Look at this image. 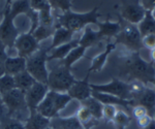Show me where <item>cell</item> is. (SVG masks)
Wrapping results in <instances>:
<instances>
[{
  "label": "cell",
  "instance_id": "obj_27",
  "mask_svg": "<svg viewBox=\"0 0 155 129\" xmlns=\"http://www.w3.org/2000/svg\"><path fill=\"white\" fill-rule=\"evenodd\" d=\"M137 28H139L142 37L150 33H155V19L152 16L151 11H146L143 20L137 24Z\"/></svg>",
  "mask_w": 155,
  "mask_h": 129
},
{
  "label": "cell",
  "instance_id": "obj_2",
  "mask_svg": "<svg viewBox=\"0 0 155 129\" xmlns=\"http://www.w3.org/2000/svg\"><path fill=\"white\" fill-rule=\"evenodd\" d=\"M98 9L99 5L95 6L88 12H84V14H78V12H74L71 11H67L62 15L57 16V23L55 24V27H64V28L76 33L82 29H85V27H87L90 24L97 25L98 18L101 17V14L98 12Z\"/></svg>",
  "mask_w": 155,
  "mask_h": 129
},
{
  "label": "cell",
  "instance_id": "obj_36",
  "mask_svg": "<svg viewBox=\"0 0 155 129\" xmlns=\"http://www.w3.org/2000/svg\"><path fill=\"white\" fill-rule=\"evenodd\" d=\"M117 108L116 105H104V110H102V118L107 121V123L113 122L115 116L117 114Z\"/></svg>",
  "mask_w": 155,
  "mask_h": 129
},
{
  "label": "cell",
  "instance_id": "obj_29",
  "mask_svg": "<svg viewBox=\"0 0 155 129\" xmlns=\"http://www.w3.org/2000/svg\"><path fill=\"white\" fill-rule=\"evenodd\" d=\"M86 48L82 46H78L77 48H74V50H71V53L67 55L63 60H61L62 64L64 66L68 68H72V65L76 63L77 61H79L80 59H82L85 56V53H86Z\"/></svg>",
  "mask_w": 155,
  "mask_h": 129
},
{
  "label": "cell",
  "instance_id": "obj_10",
  "mask_svg": "<svg viewBox=\"0 0 155 129\" xmlns=\"http://www.w3.org/2000/svg\"><path fill=\"white\" fill-rule=\"evenodd\" d=\"M145 14H146V11L142 6L140 0H129V1L124 2L118 15L124 21L134 25H137L143 20Z\"/></svg>",
  "mask_w": 155,
  "mask_h": 129
},
{
  "label": "cell",
  "instance_id": "obj_17",
  "mask_svg": "<svg viewBox=\"0 0 155 129\" xmlns=\"http://www.w3.org/2000/svg\"><path fill=\"white\" fill-rule=\"evenodd\" d=\"M79 43H80V38H74L72 40L69 41V43L61 44V46L51 50V51L49 52V55H48V61L63 60V59L71 53V50L77 48L78 46H80Z\"/></svg>",
  "mask_w": 155,
  "mask_h": 129
},
{
  "label": "cell",
  "instance_id": "obj_20",
  "mask_svg": "<svg viewBox=\"0 0 155 129\" xmlns=\"http://www.w3.org/2000/svg\"><path fill=\"white\" fill-rule=\"evenodd\" d=\"M74 32L68 30V29L64 28L61 26H57L55 27V32L53 34V40H52L51 46L48 48V51L50 52L51 50H53L57 47L64 44L66 43H69L71 40H72V37H74Z\"/></svg>",
  "mask_w": 155,
  "mask_h": 129
},
{
  "label": "cell",
  "instance_id": "obj_14",
  "mask_svg": "<svg viewBox=\"0 0 155 129\" xmlns=\"http://www.w3.org/2000/svg\"><path fill=\"white\" fill-rule=\"evenodd\" d=\"M132 100L134 105H142L147 110V113L150 117L153 118L155 113V90L154 89L145 87L139 94L134 96Z\"/></svg>",
  "mask_w": 155,
  "mask_h": 129
},
{
  "label": "cell",
  "instance_id": "obj_38",
  "mask_svg": "<svg viewBox=\"0 0 155 129\" xmlns=\"http://www.w3.org/2000/svg\"><path fill=\"white\" fill-rule=\"evenodd\" d=\"M30 7L36 11H41L45 8H48L51 5L49 3V0H29Z\"/></svg>",
  "mask_w": 155,
  "mask_h": 129
},
{
  "label": "cell",
  "instance_id": "obj_40",
  "mask_svg": "<svg viewBox=\"0 0 155 129\" xmlns=\"http://www.w3.org/2000/svg\"><path fill=\"white\" fill-rule=\"evenodd\" d=\"M132 115H134V117L137 120V119H140V118L144 117V116L148 115V113H147V110L144 108V106L134 105V108H132Z\"/></svg>",
  "mask_w": 155,
  "mask_h": 129
},
{
  "label": "cell",
  "instance_id": "obj_1",
  "mask_svg": "<svg viewBox=\"0 0 155 129\" xmlns=\"http://www.w3.org/2000/svg\"><path fill=\"white\" fill-rule=\"evenodd\" d=\"M121 74L129 81H139L145 86L152 84L155 79L153 62H147L140 55V52L126 51L121 62Z\"/></svg>",
  "mask_w": 155,
  "mask_h": 129
},
{
  "label": "cell",
  "instance_id": "obj_5",
  "mask_svg": "<svg viewBox=\"0 0 155 129\" xmlns=\"http://www.w3.org/2000/svg\"><path fill=\"white\" fill-rule=\"evenodd\" d=\"M48 49L39 48L34 54L26 59V70L31 74L36 82L48 84L49 71L47 68Z\"/></svg>",
  "mask_w": 155,
  "mask_h": 129
},
{
  "label": "cell",
  "instance_id": "obj_47",
  "mask_svg": "<svg viewBox=\"0 0 155 129\" xmlns=\"http://www.w3.org/2000/svg\"><path fill=\"white\" fill-rule=\"evenodd\" d=\"M2 105H3V101H2V95L0 93V108H2Z\"/></svg>",
  "mask_w": 155,
  "mask_h": 129
},
{
  "label": "cell",
  "instance_id": "obj_32",
  "mask_svg": "<svg viewBox=\"0 0 155 129\" xmlns=\"http://www.w3.org/2000/svg\"><path fill=\"white\" fill-rule=\"evenodd\" d=\"M39 14V25L46 27H54L55 26V19L52 15V7L45 8L38 11Z\"/></svg>",
  "mask_w": 155,
  "mask_h": 129
},
{
  "label": "cell",
  "instance_id": "obj_33",
  "mask_svg": "<svg viewBox=\"0 0 155 129\" xmlns=\"http://www.w3.org/2000/svg\"><path fill=\"white\" fill-rule=\"evenodd\" d=\"M15 88H16V84H15L14 76L5 73L0 78V93L1 95H4Z\"/></svg>",
  "mask_w": 155,
  "mask_h": 129
},
{
  "label": "cell",
  "instance_id": "obj_16",
  "mask_svg": "<svg viewBox=\"0 0 155 129\" xmlns=\"http://www.w3.org/2000/svg\"><path fill=\"white\" fill-rule=\"evenodd\" d=\"M25 129H48L51 127V119L45 117L36 110L29 111V115L24 122Z\"/></svg>",
  "mask_w": 155,
  "mask_h": 129
},
{
  "label": "cell",
  "instance_id": "obj_50",
  "mask_svg": "<svg viewBox=\"0 0 155 129\" xmlns=\"http://www.w3.org/2000/svg\"><path fill=\"white\" fill-rule=\"evenodd\" d=\"M152 85H153V89H154V90H155V79H154L153 83H152Z\"/></svg>",
  "mask_w": 155,
  "mask_h": 129
},
{
  "label": "cell",
  "instance_id": "obj_28",
  "mask_svg": "<svg viewBox=\"0 0 155 129\" xmlns=\"http://www.w3.org/2000/svg\"><path fill=\"white\" fill-rule=\"evenodd\" d=\"M81 105L86 106L87 108L90 111L91 115L93 116L96 120H101L102 119V110H104V105L101 102H99L97 99H95L93 96L85 99L84 101L81 102Z\"/></svg>",
  "mask_w": 155,
  "mask_h": 129
},
{
  "label": "cell",
  "instance_id": "obj_15",
  "mask_svg": "<svg viewBox=\"0 0 155 129\" xmlns=\"http://www.w3.org/2000/svg\"><path fill=\"white\" fill-rule=\"evenodd\" d=\"M92 96L94 98L97 99L99 102H101L102 105H120L123 106L126 111H129V105L134 106V100H126V99H122L118 97V96L112 95L109 93H102V92H97V91L92 90Z\"/></svg>",
  "mask_w": 155,
  "mask_h": 129
},
{
  "label": "cell",
  "instance_id": "obj_42",
  "mask_svg": "<svg viewBox=\"0 0 155 129\" xmlns=\"http://www.w3.org/2000/svg\"><path fill=\"white\" fill-rule=\"evenodd\" d=\"M140 2L145 8V11H152V9L155 7V0H140Z\"/></svg>",
  "mask_w": 155,
  "mask_h": 129
},
{
  "label": "cell",
  "instance_id": "obj_11",
  "mask_svg": "<svg viewBox=\"0 0 155 129\" xmlns=\"http://www.w3.org/2000/svg\"><path fill=\"white\" fill-rule=\"evenodd\" d=\"M15 49L18 56L27 59L32 54H34L37 50H39V44L36 41L32 34L29 32L20 34L15 43Z\"/></svg>",
  "mask_w": 155,
  "mask_h": 129
},
{
  "label": "cell",
  "instance_id": "obj_7",
  "mask_svg": "<svg viewBox=\"0 0 155 129\" xmlns=\"http://www.w3.org/2000/svg\"><path fill=\"white\" fill-rule=\"evenodd\" d=\"M90 87H91V89L93 91H97V92H102V93H109V94H112V95L118 96V97L122 99L132 100L130 84L119 80V79L113 78L110 83L102 84V85L90 84Z\"/></svg>",
  "mask_w": 155,
  "mask_h": 129
},
{
  "label": "cell",
  "instance_id": "obj_52",
  "mask_svg": "<svg viewBox=\"0 0 155 129\" xmlns=\"http://www.w3.org/2000/svg\"><path fill=\"white\" fill-rule=\"evenodd\" d=\"M48 129H53V128H52V127H49Z\"/></svg>",
  "mask_w": 155,
  "mask_h": 129
},
{
  "label": "cell",
  "instance_id": "obj_41",
  "mask_svg": "<svg viewBox=\"0 0 155 129\" xmlns=\"http://www.w3.org/2000/svg\"><path fill=\"white\" fill-rule=\"evenodd\" d=\"M137 124H139V126L141 128H145L146 126H148L150 123L153 121V118L152 117H150L149 115H146V116H144V117H142V118H140V119H137Z\"/></svg>",
  "mask_w": 155,
  "mask_h": 129
},
{
  "label": "cell",
  "instance_id": "obj_21",
  "mask_svg": "<svg viewBox=\"0 0 155 129\" xmlns=\"http://www.w3.org/2000/svg\"><path fill=\"white\" fill-rule=\"evenodd\" d=\"M51 127L53 129H84L76 116L71 117H55L51 119Z\"/></svg>",
  "mask_w": 155,
  "mask_h": 129
},
{
  "label": "cell",
  "instance_id": "obj_51",
  "mask_svg": "<svg viewBox=\"0 0 155 129\" xmlns=\"http://www.w3.org/2000/svg\"><path fill=\"white\" fill-rule=\"evenodd\" d=\"M153 120H154V122H155V113H154V115H153Z\"/></svg>",
  "mask_w": 155,
  "mask_h": 129
},
{
  "label": "cell",
  "instance_id": "obj_24",
  "mask_svg": "<svg viewBox=\"0 0 155 129\" xmlns=\"http://www.w3.org/2000/svg\"><path fill=\"white\" fill-rule=\"evenodd\" d=\"M76 117L78 118V120L80 121V123L82 124L84 129H92L99 124V120H96V119L91 115L90 111L84 105L80 106V108L78 110L76 114Z\"/></svg>",
  "mask_w": 155,
  "mask_h": 129
},
{
  "label": "cell",
  "instance_id": "obj_8",
  "mask_svg": "<svg viewBox=\"0 0 155 129\" xmlns=\"http://www.w3.org/2000/svg\"><path fill=\"white\" fill-rule=\"evenodd\" d=\"M15 20L9 15L8 8L5 7L3 12V19L0 23V39L6 46L7 50L14 49L15 43L20 35L19 29L14 23Z\"/></svg>",
  "mask_w": 155,
  "mask_h": 129
},
{
  "label": "cell",
  "instance_id": "obj_6",
  "mask_svg": "<svg viewBox=\"0 0 155 129\" xmlns=\"http://www.w3.org/2000/svg\"><path fill=\"white\" fill-rule=\"evenodd\" d=\"M119 21L121 23V30L115 38V44H122L125 47L127 51L130 52H140V50L144 48L142 44V35L137 25L127 23L124 25L122 18L118 15Z\"/></svg>",
  "mask_w": 155,
  "mask_h": 129
},
{
  "label": "cell",
  "instance_id": "obj_22",
  "mask_svg": "<svg viewBox=\"0 0 155 129\" xmlns=\"http://www.w3.org/2000/svg\"><path fill=\"white\" fill-rule=\"evenodd\" d=\"M96 26L98 27V32L104 37V39L116 37L118 35L120 30H121V23H120V21L111 22L109 18L104 22H98Z\"/></svg>",
  "mask_w": 155,
  "mask_h": 129
},
{
  "label": "cell",
  "instance_id": "obj_39",
  "mask_svg": "<svg viewBox=\"0 0 155 129\" xmlns=\"http://www.w3.org/2000/svg\"><path fill=\"white\" fill-rule=\"evenodd\" d=\"M142 44L143 47L148 50L155 49V33H150L142 37Z\"/></svg>",
  "mask_w": 155,
  "mask_h": 129
},
{
  "label": "cell",
  "instance_id": "obj_31",
  "mask_svg": "<svg viewBox=\"0 0 155 129\" xmlns=\"http://www.w3.org/2000/svg\"><path fill=\"white\" fill-rule=\"evenodd\" d=\"M130 117L123 111H118L115 116L113 123L116 129H125L130 124Z\"/></svg>",
  "mask_w": 155,
  "mask_h": 129
},
{
  "label": "cell",
  "instance_id": "obj_37",
  "mask_svg": "<svg viewBox=\"0 0 155 129\" xmlns=\"http://www.w3.org/2000/svg\"><path fill=\"white\" fill-rule=\"evenodd\" d=\"M26 16L28 17L30 23H31V26H30V30L28 31L30 34H32V32H33L37 27L39 26V14L38 11H34V9L30 8L29 11L26 14Z\"/></svg>",
  "mask_w": 155,
  "mask_h": 129
},
{
  "label": "cell",
  "instance_id": "obj_19",
  "mask_svg": "<svg viewBox=\"0 0 155 129\" xmlns=\"http://www.w3.org/2000/svg\"><path fill=\"white\" fill-rule=\"evenodd\" d=\"M4 66L5 73L15 76L26 70V59L20 56L7 57L4 61Z\"/></svg>",
  "mask_w": 155,
  "mask_h": 129
},
{
  "label": "cell",
  "instance_id": "obj_44",
  "mask_svg": "<svg viewBox=\"0 0 155 129\" xmlns=\"http://www.w3.org/2000/svg\"><path fill=\"white\" fill-rule=\"evenodd\" d=\"M5 74V66H4V61L0 60V78Z\"/></svg>",
  "mask_w": 155,
  "mask_h": 129
},
{
  "label": "cell",
  "instance_id": "obj_43",
  "mask_svg": "<svg viewBox=\"0 0 155 129\" xmlns=\"http://www.w3.org/2000/svg\"><path fill=\"white\" fill-rule=\"evenodd\" d=\"M7 48L6 46L3 44V41L0 39V60L5 61V59L7 58Z\"/></svg>",
  "mask_w": 155,
  "mask_h": 129
},
{
  "label": "cell",
  "instance_id": "obj_3",
  "mask_svg": "<svg viewBox=\"0 0 155 129\" xmlns=\"http://www.w3.org/2000/svg\"><path fill=\"white\" fill-rule=\"evenodd\" d=\"M71 100V97L67 93H59L50 90L44 100L37 106L36 111L45 117L53 119L58 117L60 111H63Z\"/></svg>",
  "mask_w": 155,
  "mask_h": 129
},
{
  "label": "cell",
  "instance_id": "obj_23",
  "mask_svg": "<svg viewBox=\"0 0 155 129\" xmlns=\"http://www.w3.org/2000/svg\"><path fill=\"white\" fill-rule=\"evenodd\" d=\"M104 39V37L101 35L98 31H94L92 28H90L89 26L85 27L84 29V34L80 37V43L79 44L84 48L88 49L91 47L95 46V44H99Z\"/></svg>",
  "mask_w": 155,
  "mask_h": 129
},
{
  "label": "cell",
  "instance_id": "obj_9",
  "mask_svg": "<svg viewBox=\"0 0 155 129\" xmlns=\"http://www.w3.org/2000/svg\"><path fill=\"white\" fill-rule=\"evenodd\" d=\"M2 101H3V105L7 110L8 117L12 118L15 114L28 110L26 105V99H25V93L17 88L12 89V91L2 95Z\"/></svg>",
  "mask_w": 155,
  "mask_h": 129
},
{
  "label": "cell",
  "instance_id": "obj_4",
  "mask_svg": "<svg viewBox=\"0 0 155 129\" xmlns=\"http://www.w3.org/2000/svg\"><path fill=\"white\" fill-rule=\"evenodd\" d=\"M77 80L74 79V74L71 73V68L64 66L60 62L49 71L48 78V87L51 91L59 93H67V91L71 88Z\"/></svg>",
  "mask_w": 155,
  "mask_h": 129
},
{
  "label": "cell",
  "instance_id": "obj_25",
  "mask_svg": "<svg viewBox=\"0 0 155 129\" xmlns=\"http://www.w3.org/2000/svg\"><path fill=\"white\" fill-rule=\"evenodd\" d=\"M5 7L8 8L9 15L14 20L19 15H26L29 11V9L31 8L29 0H14L9 5H5Z\"/></svg>",
  "mask_w": 155,
  "mask_h": 129
},
{
  "label": "cell",
  "instance_id": "obj_34",
  "mask_svg": "<svg viewBox=\"0 0 155 129\" xmlns=\"http://www.w3.org/2000/svg\"><path fill=\"white\" fill-rule=\"evenodd\" d=\"M0 129H25V127L24 123H22L18 119L7 116L0 121Z\"/></svg>",
  "mask_w": 155,
  "mask_h": 129
},
{
  "label": "cell",
  "instance_id": "obj_12",
  "mask_svg": "<svg viewBox=\"0 0 155 129\" xmlns=\"http://www.w3.org/2000/svg\"><path fill=\"white\" fill-rule=\"evenodd\" d=\"M49 91L50 89L47 84L35 82L33 86L25 92V99H26V105L28 110L35 111Z\"/></svg>",
  "mask_w": 155,
  "mask_h": 129
},
{
  "label": "cell",
  "instance_id": "obj_45",
  "mask_svg": "<svg viewBox=\"0 0 155 129\" xmlns=\"http://www.w3.org/2000/svg\"><path fill=\"white\" fill-rule=\"evenodd\" d=\"M143 129H155V122H154V120L152 121V122L150 123L148 126H146V127L143 128Z\"/></svg>",
  "mask_w": 155,
  "mask_h": 129
},
{
  "label": "cell",
  "instance_id": "obj_46",
  "mask_svg": "<svg viewBox=\"0 0 155 129\" xmlns=\"http://www.w3.org/2000/svg\"><path fill=\"white\" fill-rule=\"evenodd\" d=\"M150 56H151L152 62H155V49L151 50V54H150Z\"/></svg>",
  "mask_w": 155,
  "mask_h": 129
},
{
  "label": "cell",
  "instance_id": "obj_26",
  "mask_svg": "<svg viewBox=\"0 0 155 129\" xmlns=\"http://www.w3.org/2000/svg\"><path fill=\"white\" fill-rule=\"evenodd\" d=\"M14 79H15V84H16V88L23 91L24 93L26 92L27 90H29V89L33 86V84L36 82L34 80L33 76H32L27 70L15 76Z\"/></svg>",
  "mask_w": 155,
  "mask_h": 129
},
{
  "label": "cell",
  "instance_id": "obj_35",
  "mask_svg": "<svg viewBox=\"0 0 155 129\" xmlns=\"http://www.w3.org/2000/svg\"><path fill=\"white\" fill-rule=\"evenodd\" d=\"M49 3L52 8L60 9L63 12L71 11V0H49Z\"/></svg>",
  "mask_w": 155,
  "mask_h": 129
},
{
  "label": "cell",
  "instance_id": "obj_48",
  "mask_svg": "<svg viewBox=\"0 0 155 129\" xmlns=\"http://www.w3.org/2000/svg\"><path fill=\"white\" fill-rule=\"evenodd\" d=\"M12 1H14V0H6V3H5V5H9V4H11Z\"/></svg>",
  "mask_w": 155,
  "mask_h": 129
},
{
  "label": "cell",
  "instance_id": "obj_13",
  "mask_svg": "<svg viewBox=\"0 0 155 129\" xmlns=\"http://www.w3.org/2000/svg\"><path fill=\"white\" fill-rule=\"evenodd\" d=\"M89 76L90 73L88 71L86 74V76L84 78V80L81 81H76L74 84L71 86V88L67 91V94L71 97V99H76V100L84 101L85 99L89 98L92 96V89L90 87L89 83Z\"/></svg>",
  "mask_w": 155,
  "mask_h": 129
},
{
  "label": "cell",
  "instance_id": "obj_49",
  "mask_svg": "<svg viewBox=\"0 0 155 129\" xmlns=\"http://www.w3.org/2000/svg\"><path fill=\"white\" fill-rule=\"evenodd\" d=\"M151 14H152V16H153V18L155 19V7H154V8H153V9H152Z\"/></svg>",
  "mask_w": 155,
  "mask_h": 129
},
{
  "label": "cell",
  "instance_id": "obj_18",
  "mask_svg": "<svg viewBox=\"0 0 155 129\" xmlns=\"http://www.w3.org/2000/svg\"><path fill=\"white\" fill-rule=\"evenodd\" d=\"M116 46L117 44L115 43H107L104 51H102L99 55H97L96 57H94V58L92 59V64L88 69V71L90 73H98V71L102 70V68L104 67V65H106V63H107V57H109L110 54L116 49Z\"/></svg>",
  "mask_w": 155,
  "mask_h": 129
},
{
  "label": "cell",
  "instance_id": "obj_30",
  "mask_svg": "<svg viewBox=\"0 0 155 129\" xmlns=\"http://www.w3.org/2000/svg\"><path fill=\"white\" fill-rule=\"evenodd\" d=\"M55 32V26L54 27H46L39 25L38 27L32 32V35L34 38L36 39L37 43H41V41L45 40V39L49 38L50 36H53Z\"/></svg>",
  "mask_w": 155,
  "mask_h": 129
}]
</instances>
